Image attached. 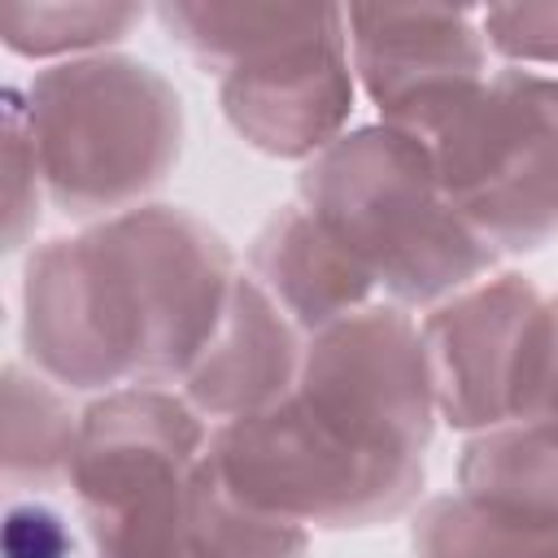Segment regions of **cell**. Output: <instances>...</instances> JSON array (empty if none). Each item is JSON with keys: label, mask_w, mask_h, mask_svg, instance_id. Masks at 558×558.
<instances>
[{"label": "cell", "mask_w": 558, "mask_h": 558, "mask_svg": "<svg viewBox=\"0 0 558 558\" xmlns=\"http://www.w3.org/2000/svg\"><path fill=\"white\" fill-rule=\"evenodd\" d=\"M240 266L227 240L174 205H140L31 248L22 349L70 392L183 384Z\"/></svg>", "instance_id": "obj_1"}, {"label": "cell", "mask_w": 558, "mask_h": 558, "mask_svg": "<svg viewBox=\"0 0 558 558\" xmlns=\"http://www.w3.org/2000/svg\"><path fill=\"white\" fill-rule=\"evenodd\" d=\"M296 196L388 305L427 314L493 275L497 253L449 205L427 144L410 131H344L301 166Z\"/></svg>", "instance_id": "obj_2"}, {"label": "cell", "mask_w": 558, "mask_h": 558, "mask_svg": "<svg viewBox=\"0 0 558 558\" xmlns=\"http://www.w3.org/2000/svg\"><path fill=\"white\" fill-rule=\"evenodd\" d=\"M22 113L48 205L87 227L140 209L183 153L174 83L126 52L35 70Z\"/></svg>", "instance_id": "obj_3"}, {"label": "cell", "mask_w": 558, "mask_h": 558, "mask_svg": "<svg viewBox=\"0 0 558 558\" xmlns=\"http://www.w3.org/2000/svg\"><path fill=\"white\" fill-rule=\"evenodd\" d=\"M209 436L214 427L170 388H118L83 405L70 497L87 558H187Z\"/></svg>", "instance_id": "obj_4"}, {"label": "cell", "mask_w": 558, "mask_h": 558, "mask_svg": "<svg viewBox=\"0 0 558 558\" xmlns=\"http://www.w3.org/2000/svg\"><path fill=\"white\" fill-rule=\"evenodd\" d=\"M414 140L493 253H536L558 235V78L493 70Z\"/></svg>", "instance_id": "obj_5"}, {"label": "cell", "mask_w": 558, "mask_h": 558, "mask_svg": "<svg viewBox=\"0 0 558 558\" xmlns=\"http://www.w3.org/2000/svg\"><path fill=\"white\" fill-rule=\"evenodd\" d=\"M209 462L240 497L301 527H375L410 514L423 497V458H392L349 440L296 392L214 427Z\"/></svg>", "instance_id": "obj_6"}, {"label": "cell", "mask_w": 558, "mask_h": 558, "mask_svg": "<svg viewBox=\"0 0 558 558\" xmlns=\"http://www.w3.org/2000/svg\"><path fill=\"white\" fill-rule=\"evenodd\" d=\"M292 392L349 440L392 458H423L440 418L423 331L388 301L310 336Z\"/></svg>", "instance_id": "obj_7"}, {"label": "cell", "mask_w": 558, "mask_h": 558, "mask_svg": "<svg viewBox=\"0 0 558 558\" xmlns=\"http://www.w3.org/2000/svg\"><path fill=\"white\" fill-rule=\"evenodd\" d=\"M545 296L532 279L501 270L427 310L418 331L432 366L436 410L458 432L514 423L527 397Z\"/></svg>", "instance_id": "obj_8"}, {"label": "cell", "mask_w": 558, "mask_h": 558, "mask_svg": "<svg viewBox=\"0 0 558 558\" xmlns=\"http://www.w3.org/2000/svg\"><path fill=\"white\" fill-rule=\"evenodd\" d=\"M353 57H349V17L340 4H327L323 17L218 78V105L231 131L279 161H310L336 144L353 113Z\"/></svg>", "instance_id": "obj_9"}, {"label": "cell", "mask_w": 558, "mask_h": 558, "mask_svg": "<svg viewBox=\"0 0 558 558\" xmlns=\"http://www.w3.org/2000/svg\"><path fill=\"white\" fill-rule=\"evenodd\" d=\"M349 57L379 122L418 135L488 70L480 13L432 4H349Z\"/></svg>", "instance_id": "obj_10"}, {"label": "cell", "mask_w": 558, "mask_h": 558, "mask_svg": "<svg viewBox=\"0 0 558 558\" xmlns=\"http://www.w3.org/2000/svg\"><path fill=\"white\" fill-rule=\"evenodd\" d=\"M301 357L305 336L253 283V275L240 270L209 344L201 349L179 388L209 427H222L283 401L296 388Z\"/></svg>", "instance_id": "obj_11"}, {"label": "cell", "mask_w": 558, "mask_h": 558, "mask_svg": "<svg viewBox=\"0 0 558 558\" xmlns=\"http://www.w3.org/2000/svg\"><path fill=\"white\" fill-rule=\"evenodd\" d=\"M244 270L310 340L323 327L375 305L371 275L305 214V205H279L248 244Z\"/></svg>", "instance_id": "obj_12"}, {"label": "cell", "mask_w": 558, "mask_h": 558, "mask_svg": "<svg viewBox=\"0 0 558 558\" xmlns=\"http://www.w3.org/2000/svg\"><path fill=\"white\" fill-rule=\"evenodd\" d=\"M458 493L488 510L558 527V427L514 418L475 432L458 458Z\"/></svg>", "instance_id": "obj_13"}, {"label": "cell", "mask_w": 558, "mask_h": 558, "mask_svg": "<svg viewBox=\"0 0 558 558\" xmlns=\"http://www.w3.org/2000/svg\"><path fill=\"white\" fill-rule=\"evenodd\" d=\"M83 410L70 405L65 388L39 375L35 366H4V480L39 488L70 484V466L78 453Z\"/></svg>", "instance_id": "obj_14"}, {"label": "cell", "mask_w": 558, "mask_h": 558, "mask_svg": "<svg viewBox=\"0 0 558 558\" xmlns=\"http://www.w3.org/2000/svg\"><path fill=\"white\" fill-rule=\"evenodd\" d=\"M327 4H192L166 0L157 4V22L174 48H183L205 74H227L231 65L305 35Z\"/></svg>", "instance_id": "obj_15"}, {"label": "cell", "mask_w": 558, "mask_h": 558, "mask_svg": "<svg viewBox=\"0 0 558 558\" xmlns=\"http://www.w3.org/2000/svg\"><path fill=\"white\" fill-rule=\"evenodd\" d=\"M410 549L414 558H558V527L440 493L414 510Z\"/></svg>", "instance_id": "obj_16"}, {"label": "cell", "mask_w": 558, "mask_h": 558, "mask_svg": "<svg viewBox=\"0 0 558 558\" xmlns=\"http://www.w3.org/2000/svg\"><path fill=\"white\" fill-rule=\"evenodd\" d=\"M310 527L240 497L205 458L192 488L187 558H305Z\"/></svg>", "instance_id": "obj_17"}, {"label": "cell", "mask_w": 558, "mask_h": 558, "mask_svg": "<svg viewBox=\"0 0 558 558\" xmlns=\"http://www.w3.org/2000/svg\"><path fill=\"white\" fill-rule=\"evenodd\" d=\"M144 17L140 4H31V0H9L0 4V39L13 57L26 61H78L109 52L131 35V26Z\"/></svg>", "instance_id": "obj_18"}, {"label": "cell", "mask_w": 558, "mask_h": 558, "mask_svg": "<svg viewBox=\"0 0 558 558\" xmlns=\"http://www.w3.org/2000/svg\"><path fill=\"white\" fill-rule=\"evenodd\" d=\"M4 248L13 253L26 244L39 222V205L48 201L22 113V87H4Z\"/></svg>", "instance_id": "obj_19"}, {"label": "cell", "mask_w": 558, "mask_h": 558, "mask_svg": "<svg viewBox=\"0 0 558 558\" xmlns=\"http://www.w3.org/2000/svg\"><path fill=\"white\" fill-rule=\"evenodd\" d=\"M480 31L488 52L519 65H558V0L532 4H488L480 9Z\"/></svg>", "instance_id": "obj_20"}, {"label": "cell", "mask_w": 558, "mask_h": 558, "mask_svg": "<svg viewBox=\"0 0 558 558\" xmlns=\"http://www.w3.org/2000/svg\"><path fill=\"white\" fill-rule=\"evenodd\" d=\"M4 558H74L65 514L39 497H22L4 514Z\"/></svg>", "instance_id": "obj_21"}, {"label": "cell", "mask_w": 558, "mask_h": 558, "mask_svg": "<svg viewBox=\"0 0 558 558\" xmlns=\"http://www.w3.org/2000/svg\"><path fill=\"white\" fill-rule=\"evenodd\" d=\"M519 418L558 427V296H545L541 344H536V362H532V379H527V397H523Z\"/></svg>", "instance_id": "obj_22"}]
</instances>
